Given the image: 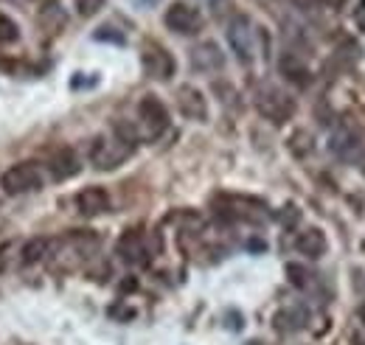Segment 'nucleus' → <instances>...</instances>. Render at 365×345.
<instances>
[{"label":"nucleus","instance_id":"f257e3e1","mask_svg":"<svg viewBox=\"0 0 365 345\" xmlns=\"http://www.w3.org/2000/svg\"><path fill=\"white\" fill-rule=\"evenodd\" d=\"M256 110L273 124H287L295 115V101L275 85H262L256 90Z\"/></svg>","mask_w":365,"mask_h":345},{"label":"nucleus","instance_id":"f03ea898","mask_svg":"<svg viewBox=\"0 0 365 345\" xmlns=\"http://www.w3.org/2000/svg\"><path fill=\"white\" fill-rule=\"evenodd\" d=\"M0 188L9 197L17 194H29V191H40L43 188V172L37 163H17L9 172L0 174Z\"/></svg>","mask_w":365,"mask_h":345},{"label":"nucleus","instance_id":"7ed1b4c3","mask_svg":"<svg viewBox=\"0 0 365 345\" xmlns=\"http://www.w3.org/2000/svg\"><path fill=\"white\" fill-rule=\"evenodd\" d=\"M138 118H140V127H143V135L146 138H160L163 132L169 130V110L166 104L158 98V96H143L138 101Z\"/></svg>","mask_w":365,"mask_h":345},{"label":"nucleus","instance_id":"20e7f679","mask_svg":"<svg viewBox=\"0 0 365 345\" xmlns=\"http://www.w3.org/2000/svg\"><path fill=\"white\" fill-rule=\"evenodd\" d=\"M163 23H166V29L169 31H175V34H182V37H191V34H200L202 31V14H200V9H194L191 3H172L169 9H166V14H163Z\"/></svg>","mask_w":365,"mask_h":345},{"label":"nucleus","instance_id":"39448f33","mask_svg":"<svg viewBox=\"0 0 365 345\" xmlns=\"http://www.w3.org/2000/svg\"><path fill=\"white\" fill-rule=\"evenodd\" d=\"M140 62H143V71H146L152 79H160V82L172 79L175 71H178L175 56H172L160 43H155V40L143 43V48H140Z\"/></svg>","mask_w":365,"mask_h":345},{"label":"nucleus","instance_id":"423d86ee","mask_svg":"<svg viewBox=\"0 0 365 345\" xmlns=\"http://www.w3.org/2000/svg\"><path fill=\"white\" fill-rule=\"evenodd\" d=\"M228 43L233 48V53L239 56V62H245V65L253 62V56H256V31H253V23L245 14H239L228 26Z\"/></svg>","mask_w":365,"mask_h":345},{"label":"nucleus","instance_id":"0eeeda50","mask_svg":"<svg viewBox=\"0 0 365 345\" xmlns=\"http://www.w3.org/2000/svg\"><path fill=\"white\" fill-rule=\"evenodd\" d=\"M130 152H133V146H127L124 140H107V138H98L96 143H93L91 149V160L96 169H104V172H110V169H118L127 158H130Z\"/></svg>","mask_w":365,"mask_h":345},{"label":"nucleus","instance_id":"6e6552de","mask_svg":"<svg viewBox=\"0 0 365 345\" xmlns=\"http://www.w3.org/2000/svg\"><path fill=\"white\" fill-rule=\"evenodd\" d=\"M188 59H191V68H194L197 73H217V71L225 68V53H222V48L217 43H211V40L194 45V48L188 51Z\"/></svg>","mask_w":365,"mask_h":345},{"label":"nucleus","instance_id":"1a4fd4ad","mask_svg":"<svg viewBox=\"0 0 365 345\" xmlns=\"http://www.w3.org/2000/svg\"><path fill=\"white\" fill-rule=\"evenodd\" d=\"M178 107L188 121H205L208 118V101L194 85L178 87Z\"/></svg>","mask_w":365,"mask_h":345},{"label":"nucleus","instance_id":"9d476101","mask_svg":"<svg viewBox=\"0 0 365 345\" xmlns=\"http://www.w3.org/2000/svg\"><path fill=\"white\" fill-rule=\"evenodd\" d=\"M79 169H82V166H79V155H76L71 146L56 149V152L51 155V160H48V172H51V177H53L56 182H65V180L76 177Z\"/></svg>","mask_w":365,"mask_h":345},{"label":"nucleus","instance_id":"9b49d317","mask_svg":"<svg viewBox=\"0 0 365 345\" xmlns=\"http://www.w3.org/2000/svg\"><path fill=\"white\" fill-rule=\"evenodd\" d=\"M76 208L82 216H101L110 211V194L101 188V185H91V188H82L76 194Z\"/></svg>","mask_w":365,"mask_h":345},{"label":"nucleus","instance_id":"f8f14e48","mask_svg":"<svg viewBox=\"0 0 365 345\" xmlns=\"http://www.w3.org/2000/svg\"><path fill=\"white\" fill-rule=\"evenodd\" d=\"M278 71L287 76V82H292L295 87H307L309 82H312V73H309V68L301 62L298 53H281V59H278Z\"/></svg>","mask_w":365,"mask_h":345},{"label":"nucleus","instance_id":"ddd939ff","mask_svg":"<svg viewBox=\"0 0 365 345\" xmlns=\"http://www.w3.org/2000/svg\"><path fill=\"white\" fill-rule=\"evenodd\" d=\"M326 236H323V230L320 227H307L304 233H298V239H295V250L301 253V256H307V259H320L323 253H326Z\"/></svg>","mask_w":365,"mask_h":345},{"label":"nucleus","instance_id":"4468645a","mask_svg":"<svg viewBox=\"0 0 365 345\" xmlns=\"http://www.w3.org/2000/svg\"><path fill=\"white\" fill-rule=\"evenodd\" d=\"M329 149H331L337 158H351V155L360 149V138L354 135V130L340 127V130H334V135L329 138Z\"/></svg>","mask_w":365,"mask_h":345},{"label":"nucleus","instance_id":"2eb2a0df","mask_svg":"<svg viewBox=\"0 0 365 345\" xmlns=\"http://www.w3.org/2000/svg\"><path fill=\"white\" fill-rule=\"evenodd\" d=\"M118 253H121V259L130 261V264H143V256H146V247H143V239L138 236L135 230L133 233H127L121 242H118Z\"/></svg>","mask_w":365,"mask_h":345},{"label":"nucleus","instance_id":"dca6fc26","mask_svg":"<svg viewBox=\"0 0 365 345\" xmlns=\"http://www.w3.org/2000/svg\"><path fill=\"white\" fill-rule=\"evenodd\" d=\"M275 326H278L281 331H298V329L307 326V311H301V309H287V311L275 314Z\"/></svg>","mask_w":365,"mask_h":345},{"label":"nucleus","instance_id":"f3484780","mask_svg":"<svg viewBox=\"0 0 365 345\" xmlns=\"http://www.w3.org/2000/svg\"><path fill=\"white\" fill-rule=\"evenodd\" d=\"M48 247H51L48 239H31V242L23 247V264H37L43 256H48Z\"/></svg>","mask_w":365,"mask_h":345},{"label":"nucleus","instance_id":"a211bd4d","mask_svg":"<svg viewBox=\"0 0 365 345\" xmlns=\"http://www.w3.org/2000/svg\"><path fill=\"white\" fill-rule=\"evenodd\" d=\"M17 40H20V29H17V23H14L9 14H0V43L14 45Z\"/></svg>","mask_w":365,"mask_h":345},{"label":"nucleus","instance_id":"6ab92c4d","mask_svg":"<svg viewBox=\"0 0 365 345\" xmlns=\"http://www.w3.org/2000/svg\"><path fill=\"white\" fill-rule=\"evenodd\" d=\"M289 149H292L298 158L309 155V152H312V135H309V132H295V135L289 138Z\"/></svg>","mask_w":365,"mask_h":345},{"label":"nucleus","instance_id":"aec40b11","mask_svg":"<svg viewBox=\"0 0 365 345\" xmlns=\"http://www.w3.org/2000/svg\"><path fill=\"white\" fill-rule=\"evenodd\" d=\"M287 275H289V284L298 287V289H304L309 284V272L301 264H287Z\"/></svg>","mask_w":365,"mask_h":345},{"label":"nucleus","instance_id":"412c9836","mask_svg":"<svg viewBox=\"0 0 365 345\" xmlns=\"http://www.w3.org/2000/svg\"><path fill=\"white\" fill-rule=\"evenodd\" d=\"M104 3H107V0H73L79 17H96V14L104 9Z\"/></svg>","mask_w":365,"mask_h":345},{"label":"nucleus","instance_id":"4be33fe9","mask_svg":"<svg viewBox=\"0 0 365 345\" xmlns=\"http://www.w3.org/2000/svg\"><path fill=\"white\" fill-rule=\"evenodd\" d=\"M96 40H110V43H124V37L121 34H113V29H98L96 31Z\"/></svg>","mask_w":365,"mask_h":345},{"label":"nucleus","instance_id":"5701e85b","mask_svg":"<svg viewBox=\"0 0 365 345\" xmlns=\"http://www.w3.org/2000/svg\"><path fill=\"white\" fill-rule=\"evenodd\" d=\"M133 6H138V9H152V6H158L160 0H130Z\"/></svg>","mask_w":365,"mask_h":345},{"label":"nucleus","instance_id":"b1692460","mask_svg":"<svg viewBox=\"0 0 365 345\" xmlns=\"http://www.w3.org/2000/svg\"><path fill=\"white\" fill-rule=\"evenodd\" d=\"M351 345H365L363 334H354V337H351Z\"/></svg>","mask_w":365,"mask_h":345},{"label":"nucleus","instance_id":"393cba45","mask_svg":"<svg viewBox=\"0 0 365 345\" xmlns=\"http://www.w3.org/2000/svg\"><path fill=\"white\" fill-rule=\"evenodd\" d=\"M357 314H360V323L365 326V301L360 303V311H357Z\"/></svg>","mask_w":365,"mask_h":345},{"label":"nucleus","instance_id":"a878e982","mask_svg":"<svg viewBox=\"0 0 365 345\" xmlns=\"http://www.w3.org/2000/svg\"><path fill=\"white\" fill-rule=\"evenodd\" d=\"M363 9H365V0H363Z\"/></svg>","mask_w":365,"mask_h":345}]
</instances>
